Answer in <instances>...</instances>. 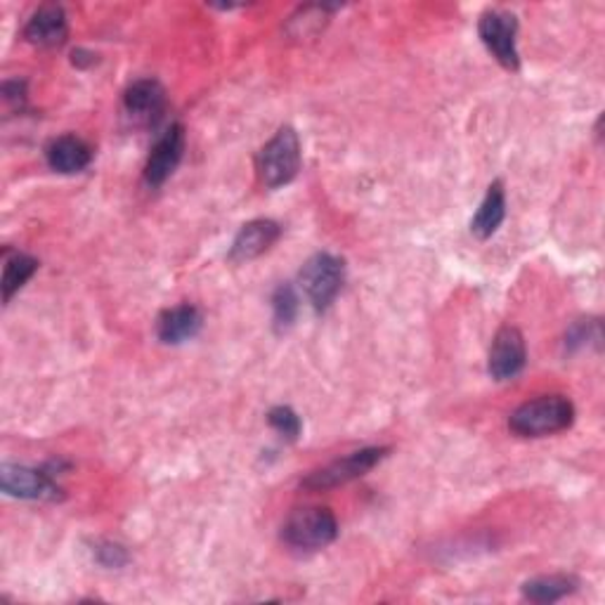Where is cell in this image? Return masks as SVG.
I'll use <instances>...</instances> for the list:
<instances>
[{"instance_id": "6da1fadb", "label": "cell", "mask_w": 605, "mask_h": 605, "mask_svg": "<svg viewBox=\"0 0 605 605\" xmlns=\"http://www.w3.org/2000/svg\"><path fill=\"white\" fill-rule=\"evenodd\" d=\"M572 421H575V405L568 397L541 395L520 405L508 419V428L520 438H544L568 431Z\"/></svg>"}, {"instance_id": "7a4b0ae2", "label": "cell", "mask_w": 605, "mask_h": 605, "mask_svg": "<svg viewBox=\"0 0 605 605\" xmlns=\"http://www.w3.org/2000/svg\"><path fill=\"white\" fill-rule=\"evenodd\" d=\"M282 537L292 549L317 551L333 544L339 537V520L324 506H306L286 518Z\"/></svg>"}, {"instance_id": "3957f363", "label": "cell", "mask_w": 605, "mask_h": 605, "mask_svg": "<svg viewBox=\"0 0 605 605\" xmlns=\"http://www.w3.org/2000/svg\"><path fill=\"white\" fill-rule=\"evenodd\" d=\"M300 170V140L292 125H284L258 154V173L267 189L289 185Z\"/></svg>"}, {"instance_id": "277c9868", "label": "cell", "mask_w": 605, "mask_h": 605, "mask_svg": "<svg viewBox=\"0 0 605 605\" xmlns=\"http://www.w3.org/2000/svg\"><path fill=\"white\" fill-rule=\"evenodd\" d=\"M300 286L317 312L331 308V302L343 289L345 261L333 253H315L300 270Z\"/></svg>"}, {"instance_id": "5b68a950", "label": "cell", "mask_w": 605, "mask_h": 605, "mask_svg": "<svg viewBox=\"0 0 605 605\" xmlns=\"http://www.w3.org/2000/svg\"><path fill=\"white\" fill-rule=\"evenodd\" d=\"M388 454H391V448H362L358 452H350L341 459H333L331 464L312 471L308 477H302L300 487L322 492V490L348 485L358 481V477L367 475L372 469H376Z\"/></svg>"}, {"instance_id": "8992f818", "label": "cell", "mask_w": 605, "mask_h": 605, "mask_svg": "<svg viewBox=\"0 0 605 605\" xmlns=\"http://www.w3.org/2000/svg\"><path fill=\"white\" fill-rule=\"evenodd\" d=\"M477 34H481L483 45L495 57L499 65L508 72L520 69L518 55V22L512 12L504 10H487L481 22H477Z\"/></svg>"}, {"instance_id": "52a82bcc", "label": "cell", "mask_w": 605, "mask_h": 605, "mask_svg": "<svg viewBox=\"0 0 605 605\" xmlns=\"http://www.w3.org/2000/svg\"><path fill=\"white\" fill-rule=\"evenodd\" d=\"M0 487L8 497L26 502H57L65 497L62 487L55 483V475L45 469H31L22 464L0 466Z\"/></svg>"}, {"instance_id": "ba28073f", "label": "cell", "mask_w": 605, "mask_h": 605, "mask_svg": "<svg viewBox=\"0 0 605 605\" xmlns=\"http://www.w3.org/2000/svg\"><path fill=\"white\" fill-rule=\"evenodd\" d=\"M525 362H528V348H525L520 329L508 324L502 327L490 348V376L495 381H514L525 370Z\"/></svg>"}, {"instance_id": "9c48e42d", "label": "cell", "mask_w": 605, "mask_h": 605, "mask_svg": "<svg viewBox=\"0 0 605 605\" xmlns=\"http://www.w3.org/2000/svg\"><path fill=\"white\" fill-rule=\"evenodd\" d=\"M183 152H185V129L180 123H173L152 147V154L145 164V183L150 187L164 185L183 162Z\"/></svg>"}, {"instance_id": "30bf717a", "label": "cell", "mask_w": 605, "mask_h": 605, "mask_svg": "<svg viewBox=\"0 0 605 605\" xmlns=\"http://www.w3.org/2000/svg\"><path fill=\"white\" fill-rule=\"evenodd\" d=\"M282 237L279 222L258 218L251 220L246 226L237 232L234 242L230 246V261L232 263H249L253 258H261L263 253L273 249Z\"/></svg>"}, {"instance_id": "8fae6325", "label": "cell", "mask_w": 605, "mask_h": 605, "mask_svg": "<svg viewBox=\"0 0 605 605\" xmlns=\"http://www.w3.org/2000/svg\"><path fill=\"white\" fill-rule=\"evenodd\" d=\"M123 109L135 123L154 125L166 109V90L154 78H140L125 90Z\"/></svg>"}, {"instance_id": "7c38bea8", "label": "cell", "mask_w": 605, "mask_h": 605, "mask_svg": "<svg viewBox=\"0 0 605 605\" xmlns=\"http://www.w3.org/2000/svg\"><path fill=\"white\" fill-rule=\"evenodd\" d=\"M204 327V315L199 308L189 306H175L164 310L156 320V337L166 345H180L185 341H193Z\"/></svg>"}, {"instance_id": "4fadbf2b", "label": "cell", "mask_w": 605, "mask_h": 605, "mask_svg": "<svg viewBox=\"0 0 605 605\" xmlns=\"http://www.w3.org/2000/svg\"><path fill=\"white\" fill-rule=\"evenodd\" d=\"M69 36L67 14L59 6H43L31 14L24 26V38L38 47H59Z\"/></svg>"}, {"instance_id": "5bb4252c", "label": "cell", "mask_w": 605, "mask_h": 605, "mask_svg": "<svg viewBox=\"0 0 605 605\" xmlns=\"http://www.w3.org/2000/svg\"><path fill=\"white\" fill-rule=\"evenodd\" d=\"M45 162L55 173L74 175L81 173L92 162V150L86 140L76 135H62L55 138L51 145L45 147Z\"/></svg>"}, {"instance_id": "9a60e30c", "label": "cell", "mask_w": 605, "mask_h": 605, "mask_svg": "<svg viewBox=\"0 0 605 605\" xmlns=\"http://www.w3.org/2000/svg\"><path fill=\"white\" fill-rule=\"evenodd\" d=\"M504 218H506V193L502 180H497L487 187V195L481 201V209H477V213L471 220V232L485 242V239H490L492 234H497Z\"/></svg>"}, {"instance_id": "2e32d148", "label": "cell", "mask_w": 605, "mask_h": 605, "mask_svg": "<svg viewBox=\"0 0 605 605\" xmlns=\"http://www.w3.org/2000/svg\"><path fill=\"white\" fill-rule=\"evenodd\" d=\"M580 582L570 575H541L522 584V598L532 603H556L570 596Z\"/></svg>"}, {"instance_id": "e0dca14e", "label": "cell", "mask_w": 605, "mask_h": 605, "mask_svg": "<svg viewBox=\"0 0 605 605\" xmlns=\"http://www.w3.org/2000/svg\"><path fill=\"white\" fill-rule=\"evenodd\" d=\"M38 261L34 256H26V253H6V265H3V300L10 302L12 296L18 294L22 286L36 275Z\"/></svg>"}, {"instance_id": "ac0fdd59", "label": "cell", "mask_w": 605, "mask_h": 605, "mask_svg": "<svg viewBox=\"0 0 605 605\" xmlns=\"http://www.w3.org/2000/svg\"><path fill=\"white\" fill-rule=\"evenodd\" d=\"M300 310L298 294L292 284H279L273 294V327L277 333H286L294 324Z\"/></svg>"}, {"instance_id": "d6986e66", "label": "cell", "mask_w": 605, "mask_h": 605, "mask_svg": "<svg viewBox=\"0 0 605 605\" xmlns=\"http://www.w3.org/2000/svg\"><path fill=\"white\" fill-rule=\"evenodd\" d=\"M333 8H327V6H308V8H302L296 18H292L289 22V31L296 36V38H308L312 34H317V31H320L327 20H329V12Z\"/></svg>"}, {"instance_id": "ffe728a7", "label": "cell", "mask_w": 605, "mask_h": 605, "mask_svg": "<svg viewBox=\"0 0 605 605\" xmlns=\"http://www.w3.org/2000/svg\"><path fill=\"white\" fill-rule=\"evenodd\" d=\"M592 343H601V322L598 320H580L572 324L565 333V350L578 353Z\"/></svg>"}, {"instance_id": "44dd1931", "label": "cell", "mask_w": 605, "mask_h": 605, "mask_svg": "<svg viewBox=\"0 0 605 605\" xmlns=\"http://www.w3.org/2000/svg\"><path fill=\"white\" fill-rule=\"evenodd\" d=\"M92 559L107 570H119V568L131 563V553L125 551V547L119 544V541L98 539L92 544Z\"/></svg>"}, {"instance_id": "7402d4cb", "label": "cell", "mask_w": 605, "mask_h": 605, "mask_svg": "<svg viewBox=\"0 0 605 605\" xmlns=\"http://www.w3.org/2000/svg\"><path fill=\"white\" fill-rule=\"evenodd\" d=\"M267 424L275 428V431L284 438V440H298L300 431H302V424H300V417L292 409V407H273L267 411Z\"/></svg>"}, {"instance_id": "603a6c76", "label": "cell", "mask_w": 605, "mask_h": 605, "mask_svg": "<svg viewBox=\"0 0 605 605\" xmlns=\"http://www.w3.org/2000/svg\"><path fill=\"white\" fill-rule=\"evenodd\" d=\"M3 92H6V100H8V102L22 107V102H24V98H26V84H24V81H8V84L3 86Z\"/></svg>"}]
</instances>
